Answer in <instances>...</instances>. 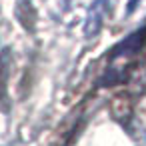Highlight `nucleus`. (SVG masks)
I'll list each match as a JSON object with an SVG mask.
<instances>
[{"mask_svg": "<svg viewBox=\"0 0 146 146\" xmlns=\"http://www.w3.org/2000/svg\"><path fill=\"white\" fill-rule=\"evenodd\" d=\"M118 78H122L126 84H130V86L136 88L138 92L144 90V88H146V62H136V64H132L130 68L126 66L124 72H122Z\"/></svg>", "mask_w": 146, "mask_h": 146, "instance_id": "obj_2", "label": "nucleus"}, {"mask_svg": "<svg viewBox=\"0 0 146 146\" xmlns=\"http://www.w3.org/2000/svg\"><path fill=\"white\" fill-rule=\"evenodd\" d=\"M108 10H110V0H94L90 4L88 14H86V22H84V36L86 38H94L100 32Z\"/></svg>", "mask_w": 146, "mask_h": 146, "instance_id": "obj_1", "label": "nucleus"}, {"mask_svg": "<svg viewBox=\"0 0 146 146\" xmlns=\"http://www.w3.org/2000/svg\"><path fill=\"white\" fill-rule=\"evenodd\" d=\"M140 4V0H128V4H126V14H132Z\"/></svg>", "mask_w": 146, "mask_h": 146, "instance_id": "obj_3", "label": "nucleus"}]
</instances>
